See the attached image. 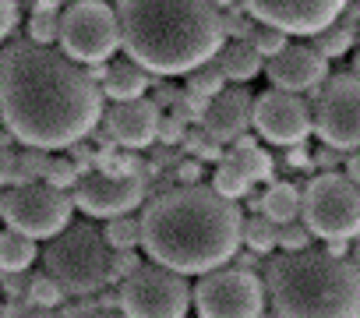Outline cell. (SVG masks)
<instances>
[{
  "instance_id": "obj_1",
  "label": "cell",
  "mask_w": 360,
  "mask_h": 318,
  "mask_svg": "<svg viewBox=\"0 0 360 318\" xmlns=\"http://www.w3.org/2000/svg\"><path fill=\"white\" fill-rule=\"evenodd\" d=\"M106 96L64 50L15 39L0 50V117L18 145L64 152L103 124Z\"/></svg>"
},
{
  "instance_id": "obj_2",
  "label": "cell",
  "mask_w": 360,
  "mask_h": 318,
  "mask_svg": "<svg viewBox=\"0 0 360 318\" xmlns=\"http://www.w3.org/2000/svg\"><path fill=\"white\" fill-rule=\"evenodd\" d=\"M244 244V212L212 184H176L141 209V248L152 262L184 276H202L237 258Z\"/></svg>"
},
{
  "instance_id": "obj_3",
  "label": "cell",
  "mask_w": 360,
  "mask_h": 318,
  "mask_svg": "<svg viewBox=\"0 0 360 318\" xmlns=\"http://www.w3.org/2000/svg\"><path fill=\"white\" fill-rule=\"evenodd\" d=\"M124 53L159 78L191 75L226 43L212 0H117Z\"/></svg>"
},
{
  "instance_id": "obj_4",
  "label": "cell",
  "mask_w": 360,
  "mask_h": 318,
  "mask_svg": "<svg viewBox=\"0 0 360 318\" xmlns=\"http://www.w3.org/2000/svg\"><path fill=\"white\" fill-rule=\"evenodd\" d=\"M276 314H360V262L332 251H283L265 265Z\"/></svg>"
},
{
  "instance_id": "obj_5",
  "label": "cell",
  "mask_w": 360,
  "mask_h": 318,
  "mask_svg": "<svg viewBox=\"0 0 360 318\" xmlns=\"http://www.w3.org/2000/svg\"><path fill=\"white\" fill-rule=\"evenodd\" d=\"M110 262H113V248L106 244L103 230H96L92 223H71L43 248L46 272H53L71 297L103 293V286L113 283Z\"/></svg>"
},
{
  "instance_id": "obj_6",
  "label": "cell",
  "mask_w": 360,
  "mask_h": 318,
  "mask_svg": "<svg viewBox=\"0 0 360 318\" xmlns=\"http://www.w3.org/2000/svg\"><path fill=\"white\" fill-rule=\"evenodd\" d=\"M300 220L321 241L360 234V184L342 174H318L300 191Z\"/></svg>"
},
{
  "instance_id": "obj_7",
  "label": "cell",
  "mask_w": 360,
  "mask_h": 318,
  "mask_svg": "<svg viewBox=\"0 0 360 318\" xmlns=\"http://www.w3.org/2000/svg\"><path fill=\"white\" fill-rule=\"evenodd\" d=\"M269 307L265 276L248 265H216L195 283V311L205 318H258Z\"/></svg>"
},
{
  "instance_id": "obj_8",
  "label": "cell",
  "mask_w": 360,
  "mask_h": 318,
  "mask_svg": "<svg viewBox=\"0 0 360 318\" xmlns=\"http://www.w3.org/2000/svg\"><path fill=\"white\" fill-rule=\"evenodd\" d=\"M120 311L134 318H184L195 307V286L184 272L148 262L120 279Z\"/></svg>"
},
{
  "instance_id": "obj_9",
  "label": "cell",
  "mask_w": 360,
  "mask_h": 318,
  "mask_svg": "<svg viewBox=\"0 0 360 318\" xmlns=\"http://www.w3.org/2000/svg\"><path fill=\"white\" fill-rule=\"evenodd\" d=\"M60 50L78 64H106L120 46V18L106 0H75L60 11Z\"/></svg>"
},
{
  "instance_id": "obj_10",
  "label": "cell",
  "mask_w": 360,
  "mask_h": 318,
  "mask_svg": "<svg viewBox=\"0 0 360 318\" xmlns=\"http://www.w3.org/2000/svg\"><path fill=\"white\" fill-rule=\"evenodd\" d=\"M4 223L36 237V241H50L57 237L64 227H71L75 216V198L46 181L36 184H11L8 202H4Z\"/></svg>"
},
{
  "instance_id": "obj_11",
  "label": "cell",
  "mask_w": 360,
  "mask_h": 318,
  "mask_svg": "<svg viewBox=\"0 0 360 318\" xmlns=\"http://www.w3.org/2000/svg\"><path fill=\"white\" fill-rule=\"evenodd\" d=\"M314 131L335 152L360 148V75H328L314 96Z\"/></svg>"
},
{
  "instance_id": "obj_12",
  "label": "cell",
  "mask_w": 360,
  "mask_h": 318,
  "mask_svg": "<svg viewBox=\"0 0 360 318\" xmlns=\"http://www.w3.org/2000/svg\"><path fill=\"white\" fill-rule=\"evenodd\" d=\"M75 209H82L92 220H113L124 212H134L148 198V181L141 170L134 174H106V170H89L71 191Z\"/></svg>"
},
{
  "instance_id": "obj_13",
  "label": "cell",
  "mask_w": 360,
  "mask_h": 318,
  "mask_svg": "<svg viewBox=\"0 0 360 318\" xmlns=\"http://www.w3.org/2000/svg\"><path fill=\"white\" fill-rule=\"evenodd\" d=\"M255 131L283 148L304 145L314 131V113L304 92H286V89H269L255 99Z\"/></svg>"
},
{
  "instance_id": "obj_14",
  "label": "cell",
  "mask_w": 360,
  "mask_h": 318,
  "mask_svg": "<svg viewBox=\"0 0 360 318\" xmlns=\"http://www.w3.org/2000/svg\"><path fill=\"white\" fill-rule=\"evenodd\" d=\"M240 8L255 22L286 29L290 36H314L346 15L349 0H240Z\"/></svg>"
},
{
  "instance_id": "obj_15",
  "label": "cell",
  "mask_w": 360,
  "mask_h": 318,
  "mask_svg": "<svg viewBox=\"0 0 360 318\" xmlns=\"http://www.w3.org/2000/svg\"><path fill=\"white\" fill-rule=\"evenodd\" d=\"M159 120H162V106L148 96L138 99H120L110 110H103V131L113 145L120 148H148L159 138Z\"/></svg>"
},
{
  "instance_id": "obj_16",
  "label": "cell",
  "mask_w": 360,
  "mask_h": 318,
  "mask_svg": "<svg viewBox=\"0 0 360 318\" xmlns=\"http://www.w3.org/2000/svg\"><path fill=\"white\" fill-rule=\"evenodd\" d=\"M265 78L276 89L318 96L328 78V57H321L311 43H290L283 53L265 61Z\"/></svg>"
},
{
  "instance_id": "obj_17",
  "label": "cell",
  "mask_w": 360,
  "mask_h": 318,
  "mask_svg": "<svg viewBox=\"0 0 360 318\" xmlns=\"http://www.w3.org/2000/svg\"><path fill=\"white\" fill-rule=\"evenodd\" d=\"M202 127L219 138V141H237L240 134H248L255 127V96L244 89H223L216 99L205 103V117Z\"/></svg>"
},
{
  "instance_id": "obj_18",
  "label": "cell",
  "mask_w": 360,
  "mask_h": 318,
  "mask_svg": "<svg viewBox=\"0 0 360 318\" xmlns=\"http://www.w3.org/2000/svg\"><path fill=\"white\" fill-rule=\"evenodd\" d=\"M103 96L110 103L120 99H138L152 89V71H145L138 61L124 57V61H106V75H103Z\"/></svg>"
},
{
  "instance_id": "obj_19",
  "label": "cell",
  "mask_w": 360,
  "mask_h": 318,
  "mask_svg": "<svg viewBox=\"0 0 360 318\" xmlns=\"http://www.w3.org/2000/svg\"><path fill=\"white\" fill-rule=\"evenodd\" d=\"M216 61H219L223 75L230 82H237V85H244V82H251V78H258L265 71V57L248 39H233L230 46L223 43V50L216 53Z\"/></svg>"
},
{
  "instance_id": "obj_20",
  "label": "cell",
  "mask_w": 360,
  "mask_h": 318,
  "mask_svg": "<svg viewBox=\"0 0 360 318\" xmlns=\"http://www.w3.org/2000/svg\"><path fill=\"white\" fill-rule=\"evenodd\" d=\"M233 148H230V155L226 159H233V163L255 181V184H269L272 177H276V163H272V155L251 138V134H240L237 141H230Z\"/></svg>"
},
{
  "instance_id": "obj_21",
  "label": "cell",
  "mask_w": 360,
  "mask_h": 318,
  "mask_svg": "<svg viewBox=\"0 0 360 318\" xmlns=\"http://www.w3.org/2000/svg\"><path fill=\"white\" fill-rule=\"evenodd\" d=\"M258 212H265L279 227L300 220V188L290 181H269L265 195H258Z\"/></svg>"
},
{
  "instance_id": "obj_22",
  "label": "cell",
  "mask_w": 360,
  "mask_h": 318,
  "mask_svg": "<svg viewBox=\"0 0 360 318\" xmlns=\"http://www.w3.org/2000/svg\"><path fill=\"white\" fill-rule=\"evenodd\" d=\"M36 258H39L36 237H29L15 227L0 230V272H29Z\"/></svg>"
},
{
  "instance_id": "obj_23",
  "label": "cell",
  "mask_w": 360,
  "mask_h": 318,
  "mask_svg": "<svg viewBox=\"0 0 360 318\" xmlns=\"http://www.w3.org/2000/svg\"><path fill=\"white\" fill-rule=\"evenodd\" d=\"M353 39H356V29H353V22H346V18H335L332 25H325L321 32H314V36H311V46H314L321 57L335 61V57H342V53H349V50H353Z\"/></svg>"
},
{
  "instance_id": "obj_24",
  "label": "cell",
  "mask_w": 360,
  "mask_h": 318,
  "mask_svg": "<svg viewBox=\"0 0 360 318\" xmlns=\"http://www.w3.org/2000/svg\"><path fill=\"white\" fill-rule=\"evenodd\" d=\"M188 78V92L191 96H198L202 103H209V99H216L226 85H230V78L223 75V68H219V61L212 57V61H205L202 68H195L191 75H184Z\"/></svg>"
},
{
  "instance_id": "obj_25",
  "label": "cell",
  "mask_w": 360,
  "mask_h": 318,
  "mask_svg": "<svg viewBox=\"0 0 360 318\" xmlns=\"http://www.w3.org/2000/svg\"><path fill=\"white\" fill-rule=\"evenodd\" d=\"M212 188L219 191V195H226V198H248L251 195V188H255V181L233 163V159H219V163H216V170H212Z\"/></svg>"
},
{
  "instance_id": "obj_26",
  "label": "cell",
  "mask_w": 360,
  "mask_h": 318,
  "mask_svg": "<svg viewBox=\"0 0 360 318\" xmlns=\"http://www.w3.org/2000/svg\"><path fill=\"white\" fill-rule=\"evenodd\" d=\"M50 148H36V145H25L18 148L15 155V174H11V184H36L46 177V167H50Z\"/></svg>"
},
{
  "instance_id": "obj_27",
  "label": "cell",
  "mask_w": 360,
  "mask_h": 318,
  "mask_svg": "<svg viewBox=\"0 0 360 318\" xmlns=\"http://www.w3.org/2000/svg\"><path fill=\"white\" fill-rule=\"evenodd\" d=\"M244 244L255 255H272L279 248V223H272L265 212H255L251 220H244Z\"/></svg>"
},
{
  "instance_id": "obj_28",
  "label": "cell",
  "mask_w": 360,
  "mask_h": 318,
  "mask_svg": "<svg viewBox=\"0 0 360 318\" xmlns=\"http://www.w3.org/2000/svg\"><path fill=\"white\" fill-rule=\"evenodd\" d=\"M103 237H106V244H110L113 251L141 248V216H131V212H124V216H113V220H106V227H103Z\"/></svg>"
},
{
  "instance_id": "obj_29",
  "label": "cell",
  "mask_w": 360,
  "mask_h": 318,
  "mask_svg": "<svg viewBox=\"0 0 360 318\" xmlns=\"http://www.w3.org/2000/svg\"><path fill=\"white\" fill-rule=\"evenodd\" d=\"M25 297L32 300V307H39V311H53V307L64 304L68 290H64V283H60L53 272H39V276H29V290H25Z\"/></svg>"
},
{
  "instance_id": "obj_30",
  "label": "cell",
  "mask_w": 360,
  "mask_h": 318,
  "mask_svg": "<svg viewBox=\"0 0 360 318\" xmlns=\"http://www.w3.org/2000/svg\"><path fill=\"white\" fill-rule=\"evenodd\" d=\"M248 43L269 61V57H276V53H283L290 46V32L276 29V25H265V22H255L251 32H248Z\"/></svg>"
},
{
  "instance_id": "obj_31",
  "label": "cell",
  "mask_w": 360,
  "mask_h": 318,
  "mask_svg": "<svg viewBox=\"0 0 360 318\" xmlns=\"http://www.w3.org/2000/svg\"><path fill=\"white\" fill-rule=\"evenodd\" d=\"M29 39L32 43H43V46H53L60 39V11H50V8H39L29 15Z\"/></svg>"
},
{
  "instance_id": "obj_32",
  "label": "cell",
  "mask_w": 360,
  "mask_h": 318,
  "mask_svg": "<svg viewBox=\"0 0 360 318\" xmlns=\"http://www.w3.org/2000/svg\"><path fill=\"white\" fill-rule=\"evenodd\" d=\"M46 184L60 188V191H75V184L82 181V170L71 155H50V167H46Z\"/></svg>"
},
{
  "instance_id": "obj_33",
  "label": "cell",
  "mask_w": 360,
  "mask_h": 318,
  "mask_svg": "<svg viewBox=\"0 0 360 318\" xmlns=\"http://www.w3.org/2000/svg\"><path fill=\"white\" fill-rule=\"evenodd\" d=\"M184 141H188V148H191L198 159H209V163H219V159H223V148H219L223 141L212 138L209 131H202V134H198V131H188Z\"/></svg>"
},
{
  "instance_id": "obj_34",
  "label": "cell",
  "mask_w": 360,
  "mask_h": 318,
  "mask_svg": "<svg viewBox=\"0 0 360 318\" xmlns=\"http://www.w3.org/2000/svg\"><path fill=\"white\" fill-rule=\"evenodd\" d=\"M279 248H283V251L311 248V230H307V223H297V220L283 223V227H279Z\"/></svg>"
},
{
  "instance_id": "obj_35",
  "label": "cell",
  "mask_w": 360,
  "mask_h": 318,
  "mask_svg": "<svg viewBox=\"0 0 360 318\" xmlns=\"http://www.w3.org/2000/svg\"><path fill=\"white\" fill-rule=\"evenodd\" d=\"M184 134H188V120L180 117V113H162V120H159V145H180L184 141Z\"/></svg>"
},
{
  "instance_id": "obj_36",
  "label": "cell",
  "mask_w": 360,
  "mask_h": 318,
  "mask_svg": "<svg viewBox=\"0 0 360 318\" xmlns=\"http://www.w3.org/2000/svg\"><path fill=\"white\" fill-rule=\"evenodd\" d=\"M15 141L18 138L11 131H0V188H8L11 184V174H15V155H18Z\"/></svg>"
},
{
  "instance_id": "obj_37",
  "label": "cell",
  "mask_w": 360,
  "mask_h": 318,
  "mask_svg": "<svg viewBox=\"0 0 360 318\" xmlns=\"http://www.w3.org/2000/svg\"><path fill=\"white\" fill-rule=\"evenodd\" d=\"M145 262H141V255H138V248H127V251H113V262H110V279L113 283H120V279H127L134 269H141Z\"/></svg>"
},
{
  "instance_id": "obj_38",
  "label": "cell",
  "mask_w": 360,
  "mask_h": 318,
  "mask_svg": "<svg viewBox=\"0 0 360 318\" xmlns=\"http://www.w3.org/2000/svg\"><path fill=\"white\" fill-rule=\"evenodd\" d=\"M18 15H22V0H0V43H8L15 36Z\"/></svg>"
},
{
  "instance_id": "obj_39",
  "label": "cell",
  "mask_w": 360,
  "mask_h": 318,
  "mask_svg": "<svg viewBox=\"0 0 360 318\" xmlns=\"http://www.w3.org/2000/svg\"><path fill=\"white\" fill-rule=\"evenodd\" d=\"M68 155H71L75 163H78V170H82V174L96 170V152L85 145V138H82V141H75V145H68Z\"/></svg>"
},
{
  "instance_id": "obj_40",
  "label": "cell",
  "mask_w": 360,
  "mask_h": 318,
  "mask_svg": "<svg viewBox=\"0 0 360 318\" xmlns=\"http://www.w3.org/2000/svg\"><path fill=\"white\" fill-rule=\"evenodd\" d=\"M22 4H29L32 11H39V8H50V11H60V8H68V4H75V0H22Z\"/></svg>"
},
{
  "instance_id": "obj_41",
  "label": "cell",
  "mask_w": 360,
  "mask_h": 318,
  "mask_svg": "<svg viewBox=\"0 0 360 318\" xmlns=\"http://www.w3.org/2000/svg\"><path fill=\"white\" fill-rule=\"evenodd\" d=\"M346 177L360 184V148H353V152H349V159H346Z\"/></svg>"
},
{
  "instance_id": "obj_42",
  "label": "cell",
  "mask_w": 360,
  "mask_h": 318,
  "mask_svg": "<svg viewBox=\"0 0 360 318\" xmlns=\"http://www.w3.org/2000/svg\"><path fill=\"white\" fill-rule=\"evenodd\" d=\"M202 177V167L198 163H184V167H180V181H184V184H195Z\"/></svg>"
},
{
  "instance_id": "obj_43",
  "label": "cell",
  "mask_w": 360,
  "mask_h": 318,
  "mask_svg": "<svg viewBox=\"0 0 360 318\" xmlns=\"http://www.w3.org/2000/svg\"><path fill=\"white\" fill-rule=\"evenodd\" d=\"M212 4H216V8H219V11H223V8H230V11H233V8H237V4H240V0H212Z\"/></svg>"
},
{
  "instance_id": "obj_44",
  "label": "cell",
  "mask_w": 360,
  "mask_h": 318,
  "mask_svg": "<svg viewBox=\"0 0 360 318\" xmlns=\"http://www.w3.org/2000/svg\"><path fill=\"white\" fill-rule=\"evenodd\" d=\"M349 255H353V258H356V262H360V234H356V237H353V251H349Z\"/></svg>"
},
{
  "instance_id": "obj_45",
  "label": "cell",
  "mask_w": 360,
  "mask_h": 318,
  "mask_svg": "<svg viewBox=\"0 0 360 318\" xmlns=\"http://www.w3.org/2000/svg\"><path fill=\"white\" fill-rule=\"evenodd\" d=\"M353 71H356V75H360V50H356V53H353Z\"/></svg>"
},
{
  "instance_id": "obj_46",
  "label": "cell",
  "mask_w": 360,
  "mask_h": 318,
  "mask_svg": "<svg viewBox=\"0 0 360 318\" xmlns=\"http://www.w3.org/2000/svg\"><path fill=\"white\" fill-rule=\"evenodd\" d=\"M4 202H8V191H4V188H0V212H4Z\"/></svg>"
},
{
  "instance_id": "obj_47",
  "label": "cell",
  "mask_w": 360,
  "mask_h": 318,
  "mask_svg": "<svg viewBox=\"0 0 360 318\" xmlns=\"http://www.w3.org/2000/svg\"><path fill=\"white\" fill-rule=\"evenodd\" d=\"M0 311H4V304H0Z\"/></svg>"
},
{
  "instance_id": "obj_48",
  "label": "cell",
  "mask_w": 360,
  "mask_h": 318,
  "mask_svg": "<svg viewBox=\"0 0 360 318\" xmlns=\"http://www.w3.org/2000/svg\"><path fill=\"white\" fill-rule=\"evenodd\" d=\"M106 4H110V0H106Z\"/></svg>"
},
{
  "instance_id": "obj_49",
  "label": "cell",
  "mask_w": 360,
  "mask_h": 318,
  "mask_svg": "<svg viewBox=\"0 0 360 318\" xmlns=\"http://www.w3.org/2000/svg\"><path fill=\"white\" fill-rule=\"evenodd\" d=\"M0 120H4V117H0Z\"/></svg>"
}]
</instances>
